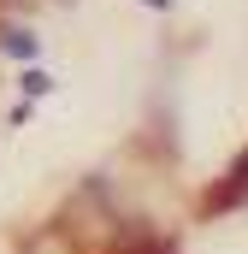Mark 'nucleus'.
Instances as JSON below:
<instances>
[{
    "instance_id": "obj_1",
    "label": "nucleus",
    "mask_w": 248,
    "mask_h": 254,
    "mask_svg": "<svg viewBox=\"0 0 248 254\" xmlns=\"http://www.w3.org/2000/svg\"><path fill=\"white\" fill-rule=\"evenodd\" d=\"M237 201H248V154L225 172V190L219 195H207V213H219V207H237Z\"/></svg>"
},
{
    "instance_id": "obj_2",
    "label": "nucleus",
    "mask_w": 248,
    "mask_h": 254,
    "mask_svg": "<svg viewBox=\"0 0 248 254\" xmlns=\"http://www.w3.org/2000/svg\"><path fill=\"white\" fill-rule=\"evenodd\" d=\"M6 48H12L18 60H30V54H36V36H18V30H12V36H6Z\"/></svg>"
},
{
    "instance_id": "obj_3",
    "label": "nucleus",
    "mask_w": 248,
    "mask_h": 254,
    "mask_svg": "<svg viewBox=\"0 0 248 254\" xmlns=\"http://www.w3.org/2000/svg\"><path fill=\"white\" fill-rule=\"evenodd\" d=\"M24 89H30V95H48L54 77H48V71H24Z\"/></svg>"
},
{
    "instance_id": "obj_4",
    "label": "nucleus",
    "mask_w": 248,
    "mask_h": 254,
    "mask_svg": "<svg viewBox=\"0 0 248 254\" xmlns=\"http://www.w3.org/2000/svg\"><path fill=\"white\" fill-rule=\"evenodd\" d=\"M148 6H172V0H148Z\"/></svg>"
}]
</instances>
